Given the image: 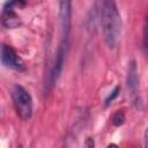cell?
<instances>
[{
    "label": "cell",
    "mask_w": 148,
    "mask_h": 148,
    "mask_svg": "<svg viewBox=\"0 0 148 148\" xmlns=\"http://www.w3.org/2000/svg\"><path fill=\"white\" fill-rule=\"evenodd\" d=\"M59 25H60V40L57 49L56 58L51 71L47 75L46 86L52 88L61 75L65 60L69 49V39H71V27H72V2L69 1H60L59 2Z\"/></svg>",
    "instance_id": "1"
},
{
    "label": "cell",
    "mask_w": 148,
    "mask_h": 148,
    "mask_svg": "<svg viewBox=\"0 0 148 148\" xmlns=\"http://www.w3.org/2000/svg\"><path fill=\"white\" fill-rule=\"evenodd\" d=\"M98 20L106 46L116 49L121 35V16L114 1H102L98 8Z\"/></svg>",
    "instance_id": "2"
},
{
    "label": "cell",
    "mask_w": 148,
    "mask_h": 148,
    "mask_svg": "<svg viewBox=\"0 0 148 148\" xmlns=\"http://www.w3.org/2000/svg\"><path fill=\"white\" fill-rule=\"evenodd\" d=\"M13 105L22 120H29L34 111V102L30 92L21 84H14L10 89Z\"/></svg>",
    "instance_id": "3"
},
{
    "label": "cell",
    "mask_w": 148,
    "mask_h": 148,
    "mask_svg": "<svg viewBox=\"0 0 148 148\" xmlns=\"http://www.w3.org/2000/svg\"><path fill=\"white\" fill-rule=\"evenodd\" d=\"M126 84H127L128 96H130L132 104L139 109L141 105V98H140V91H139V87H140V84H139V71H138L136 61L134 59L128 62Z\"/></svg>",
    "instance_id": "4"
},
{
    "label": "cell",
    "mask_w": 148,
    "mask_h": 148,
    "mask_svg": "<svg viewBox=\"0 0 148 148\" xmlns=\"http://www.w3.org/2000/svg\"><path fill=\"white\" fill-rule=\"evenodd\" d=\"M25 2L23 1H12L5 3L2 12H1V24L3 28L7 29H15L21 25V18L16 14V7L24 6Z\"/></svg>",
    "instance_id": "5"
},
{
    "label": "cell",
    "mask_w": 148,
    "mask_h": 148,
    "mask_svg": "<svg viewBox=\"0 0 148 148\" xmlns=\"http://www.w3.org/2000/svg\"><path fill=\"white\" fill-rule=\"evenodd\" d=\"M0 57H1V64L5 67L13 69V71H17V72H22L25 69L24 61L12 46L7 44H2Z\"/></svg>",
    "instance_id": "6"
},
{
    "label": "cell",
    "mask_w": 148,
    "mask_h": 148,
    "mask_svg": "<svg viewBox=\"0 0 148 148\" xmlns=\"http://www.w3.org/2000/svg\"><path fill=\"white\" fill-rule=\"evenodd\" d=\"M111 120H112V124L114 126H121L125 123V114H124V112L121 110L117 111L116 113H113Z\"/></svg>",
    "instance_id": "7"
},
{
    "label": "cell",
    "mask_w": 148,
    "mask_h": 148,
    "mask_svg": "<svg viewBox=\"0 0 148 148\" xmlns=\"http://www.w3.org/2000/svg\"><path fill=\"white\" fill-rule=\"evenodd\" d=\"M142 42H143V49L148 53V16L146 18L145 27H143V38H142Z\"/></svg>",
    "instance_id": "8"
},
{
    "label": "cell",
    "mask_w": 148,
    "mask_h": 148,
    "mask_svg": "<svg viewBox=\"0 0 148 148\" xmlns=\"http://www.w3.org/2000/svg\"><path fill=\"white\" fill-rule=\"evenodd\" d=\"M119 91H120V88L117 86V87H116V88L112 90V92H111V94H110V95H109V96L105 98V106H108V105H109L111 102H113V99H114V98L118 96Z\"/></svg>",
    "instance_id": "9"
},
{
    "label": "cell",
    "mask_w": 148,
    "mask_h": 148,
    "mask_svg": "<svg viewBox=\"0 0 148 148\" xmlns=\"http://www.w3.org/2000/svg\"><path fill=\"white\" fill-rule=\"evenodd\" d=\"M84 148H95V142L92 138H87L84 141Z\"/></svg>",
    "instance_id": "10"
},
{
    "label": "cell",
    "mask_w": 148,
    "mask_h": 148,
    "mask_svg": "<svg viewBox=\"0 0 148 148\" xmlns=\"http://www.w3.org/2000/svg\"><path fill=\"white\" fill-rule=\"evenodd\" d=\"M142 148H148V127L145 131V135H143V145Z\"/></svg>",
    "instance_id": "11"
},
{
    "label": "cell",
    "mask_w": 148,
    "mask_h": 148,
    "mask_svg": "<svg viewBox=\"0 0 148 148\" xmlns=\"http://www.w3.org/2000/svg\"><path fill=\"white\" fill-rule=\"evenodd\" d=\"M106 148H119V147H118L116 143H110V145H109Z\"/></svg>",
    "instance_id": "12"
}]
</instances>
